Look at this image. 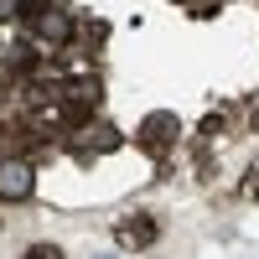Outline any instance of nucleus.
I'll return each instance as SVG.
<instances>
[{
	"label": "nucleus",
	"instance_id": "0eeeda50",
	"mask_svg": "<svg viewBox=\"0 0 259 259\" xmlns=\"http://www.w3.org/2000/svg\"><path fill=\"white\" fill-rule=\"evenodd\" d=\"M244 197H259V161L249 166V177H244Z\"/></svg>",
	"mask_w": 259,
	"mask_h": 259
},
{
	"label": "nucleus",
	"instance_id": "423d86ee",
	"mask_svg": "<svg viewBox=\"0 0 259 259\" xmlns=\"http://www.w3.org/2000/svg\"><path fill=\"white\" fill-rule=\"evenodd\" d=\"M21 259H68V254H62L57 244H31V249L21 254Z\"/></svg>",
	"mask_w": 259,
	"mask_h": 259
},
{
	"label": "nucleus",
	"instance_id": "6e6552de",
	"mask_svg": "<svg viewBox=\"0 0 259 259\" xmlns=\"http://www.w3.org/2000/svg\"><path fill=\"white\" fill-rule=\"evenodd\" d=\"M6 16H16V0H0V21H6Z\"/></svg>",
	"mask_w": 259,
	"mask_h": 259
},
{
	"label": "nucleus",
	"instance_id": "f257e3e1",
	"mask_svg": "<svg viewBox=\"0 0 259 259\" xmlns=\"http://www.w3.org/2000/svg\"><path fill=\"white\" fill-rule=\"evenodd\" d=\"M36 192V166L26 156H6L0 161V202H26Z\"/></svg>",
	"mask_w": 259,
	"mask_h": 259
},
{
	"label": "nucleus",
	"instance_id": "39448f33",
	"mask_svg": "<svg viewBox=\"0 0 259 259\" xmlns=\"http://www.w3.org/2000/svg\"><path fill=\"white\" fill-rule=\"evenodd\" d=\"M78 150H114L119 145V130L114 124H89V130H78Z\"/></svg>",
	"mask_w": 259,
	"mask_h": 259
},
{
	"label": "nucleus",
	"instance_id": "7ed1b4c3",
	"mask_svg": "<svg viewBox=\"0 0 259 259\" xmlns=\"http://www.w3.org/2000/svg\"><path fill=\"white\" fill-rule=\"evenodd\" d=\"M114 233H119V244H124V249H145L150 239H156V223H150L145 212H140V218H124Z\"/></svg>",
	"mask_w": 259,
	"mask_h": 259
},
{
	"label": "nucleus",
	"instance_id": "20e7f679",
	"mask_svg": "<svg viewBox=\"0 0 259 259\" xmlns=\"http://www.w3.org/2000/svg\"><path fill=\"white\" fill-rule=\"evenodd\" d=\"M140 140H145L150 150L171 145V140H177V119H171V114H150V119H145V130H140Z\"/></svg>",
	"mask_w": 259,
	"mask_h": 259
},
{
	"label": "nucleus",
	"instance_id": "f03ea898",
	"mask_svg": "<svg viewBox=\"0 0 259 259\" xmlns=\"http://www.w3.org/2000/svg\"><path fill=\"white\" fill-rule=\"evenodd\" d=\"M36 36L52 41V47H62V41L73 36V21L62 16V11H41V16H36Z\"/></svg>",
	"mask_w": 259,
	"mask_h": 259
}]
</instances>
